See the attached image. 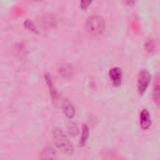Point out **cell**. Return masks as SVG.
I'll return each mask as SVG.
<instances>
[{"instance_id": "6da1fadb", "label": "cell", "mask_w": 160, "mask_h": 160, "mask_svg": "<svg viewBox=\"0 0 160 160\" xmlns=\"http://www.w3.org/2000/svg\"><path fill=\"white\" fill-rule=\"evenodd\" d=\"M86 32L92 37H99L106 30V22L99 15H91L85 21Z\"/></svg>"}, {"instance_id": "7a4b0ae2", "label": "cell", "mask_w": 160, "mask_h": 160, "mask_svg": "<svg viewBox=\"0 0 160 160\" xmlns=\"http://www.w3.org/2000/svg\"><path fill=\"white\" fill-rule=\"evenodd\" d=\"M53 140L56 147L65 154H72L74 147L68 136L61 129H55L53 132Z\"/></svg>"}, {"instance_id": "3957f363", "label": "cell", "mask_w": 160, "mask_h": 160, "mask_svg": "<svg viewBox=\"0 0 160 160\" xmlns=\"http://www.w3.org/2000/svg\"><path fill=\"white\" fill-rule=\"evenodd\" d=\"M150 80H151V77L147 70H142L140 72L137 87H138V91L141 95H143L145 93V91L147 90Z\"/></svg>"}, {"instance_id": "277c9868", "label": "cell", "mask_w": 160, "mask_h": 160, "mask_svg": "<svg viewBox=\"0 0 160 160\" xmlns=\"http://www.w3.org/2000/svg\"><path fill=\"white\" fill-rule=\"evenodd\" d=\"M109 77H110V80H111L113 86L118 87V86L121 85L122 77H123V73H122L121 68H119L117 67H114V68H111L110 71H109Z\"/></svg>"}, {"instance_id": "5b68a950", "label": "cell", "mask_w": 160, "mask_h": 160, "mask_svg": "<svg viewBox=\"0 0 160 160\" xmlns=\"http://www.w3.org/2000/svg\"><path fill=\"white\" fill-rule=\"evenodd\" d=\"M140 126L144 130L148 129L150 128V126H151V117H150V113H149V112L147 110H143L141 112Z\"/></svg>"}, {"instance_id": "8992f818", "label": "cell", "mask_w": 160, "mask_h": 160, "mask_svg": "<svg viewBox=\"0 0 160 160\" xmlns=\"http://www.w3.org/2000/svg\"><path fill=\"white\" fill-rule=\"evenodd\" d=\"M44 80H45V82H46V84H47V86H48V89H49L50 95H51V97H52V99H53V100L55 101V100L57 99V98H58V94H57V92H56V89H55V87H54L53 82H52V80L50 74H48V73L45 74V75H44Z\"/></svg>"}, {"instance_id": "52a82bcc", "label": "cell", "mask_w": 160, "mask_h": 160, "mask_svg": "<svg viewBox=\"0 0 160 160\" xmlns=\"http://www.w3.org/2000/svg\"><path fill=\"white\" fill-rule=\"evenodd\" d=\"M63 112L68 118H73L75 115V110H74L72 104L68 101H66L63 104Z\"/></svg>"}, {"instance_id": "ba28073f", "label": "cell", "mask_w": 160, "mask_h": 160, "mask_svg": "<svg viewBox=\"0 0 160 160\" xmlns=\"http://www.w3.org/2000/svg\"><path fill=\"white\" fill-rule=\"evenodd\" d=\"M82 137H81V140H80V144L82 147V146L85 145V143H86V142L88 140V137H89V128L86 125H84L82 127Z\"/></svg>"}, {"instance_id": "9c48e42d", "label": "cell", "mask_w": 160, "mask_h": 160, "mask_svg": "<svg viewBox=\"0 0 160 160\" xmlns=\"http://www.w3.org/2000/svg\"><path fill=\"white\" fill-rule=\"evenodd\" d=\"M55 157V153H54V150L51 147H48V148H45L43 153H42V158H54Z\"/></svg>"}, {"instance_id": "30bf717a", "label": "cell", "mask_w": 160, "mask_h": 160, "mask_svg": "<svg viewBox=\"0 0 160 160\" xmlns=\"http://www.w3.org/2000/svg\"><path fill=\"white\" fill-rule=\"evenodd\" d=\"M24 26H25V28H27L30 32H33V33L37 34V27H36V25H35L31 21H29V20L25 21V22H24Z\"/></svg>"}, {"instance_id": "8fae6325", "label": "cell", "mask_w": 160, "mask_h": 160, "mask_svg": "<svg viewBox=\"0 0 160 160\" xmlns=\"http://www.w3.org/2000/svg\"><path fill=\"white\" fill-rule=\"evenodd\" d=\"M59 74H61L63 77L67 78V77H69L70 74H71V69L68 68V67H63L61 68H59Z\"/></svg>"}, {"instance_id": "7c38bea8", "label": "cell", "mask_w": 160, "mask_h": 160, "mask_svg": "<svg viewBox=\"0 0 160 160\" xmlns=\"http://www.w3.org/2000/svg\"><path fill=\"white\" fill-rule=\"evenodd\" d=\"M93 1L94 0H80V7H81V8L82 10L87 9L91 6V4H92Z\"/></svg>"}, {"instance_id": "4fadbf2b", "label": "cell", "mask_w": 160, "mask_h": 160, "mask_svg": "<svg viewBox=\"0 0 160 160\" xmlns=\"http://www.w3.org/2000/svg\"><path fill=\"white\" fill-rule=\"evenodd\" d=\"M154 98L156 102H159L160 101V85L156 87V91L154 94Z\"/></svg>"}, {"instance_id": "5bb4252c", "label": "cell", "mask_w": 160, "mask_h": 160, "mask_svg": "<svg viewBox=\"0 0 160 160\" xmlns=\"http://www.w3.org/2000/svg\"><path fill=\"white\" fill-rule=\"evenodd\" d=\"M154 48H155V45H154L153 41L152 40H148L147 43H146V49L148 50V52H152L154 50Z\"/></svg>"}, {"instance_id": "9a60e30c", "label": "cell", "mask_w": 160, "mask_h": 160, "mask_svg": "<svg viewBox=\"0 0 160 160\" xmlns=\"http://www.w3.org/2000/svg\"><path fill=\"white\" fill-rule=\"evenodd\" d=\"M135 1H136V0H124V2H125L127 5H131V4H133Z\"/></svg>"}, {"instance_id": "2e32d148", "label": "cell", "mask_w": 160, "mask_h": 160, "mask_svg": "<svg viewBox=\"0 0 160 160\" xmlns=\"http://www.w3.org/2000/svg\"><path fill=\"white\" fill-rule=\"evenodd\" d=\"M34 1H40V0H34Z\"/></svg>"}]
</instances>
